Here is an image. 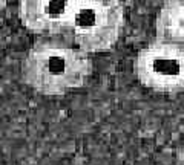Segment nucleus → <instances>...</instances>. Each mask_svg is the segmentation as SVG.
Wrapping results in <instances>:
<instances>
[{
  "mask_svg": "<svg viewBox=\"0 0 184 165\" xmlns=\"http://www.w3.org/2000/svg\"><path fill=\"white\" fill-rule=\"evenodd\" d=\"M155 40L184 52V0H164L155 20Z\"/></svg>",
  "mask_w": 184,
  "mask_h": 165,
  "instance_id": "obj_5",
  "label": "nucleus"
},
{
  "mask_svg": "<svg viewBox=\"0 0 184 165\" xmlns=\"http://www.w3.org/2000/svg\"><path fill=\"white\" fill-rule=\"evenodd\" d=\"M91 73L89 54L60 35L40 37L22 63L25 84L46 96L66 95L85 86Z\"/></svg>",
  "mask_w": 184,
  "mask_h": 165,
  "instance_id": "obj_1",
  "label": "nucleus"
},
{
  "mask_svg": "<svg viewBox=\"0 0 184 165\" xmlns=\"http://www.w3.org/2000/svg\"><path fill=\"white\" fill-rule=\"evenodd\" d=\"M124 26L121 0H77L68 34L71 41L86 54L110 51Z\"/></svg>",
  "mask_w": 184,
  "mask_h": 165,
  "instance_id": "obj_2",
  "label": "nucleus"
},
{
  "mask_svg": "<svg viewBox=\"0 0 184 165\" xmlns=\"http://www.w3.org/2000/svg\"><path fill=\"white\" fill-rule=\"evenodd\" d=\"M134 72L144 87L156 93H180L184 90V52L153 40L137 54Z\"/></svg>",
  "mask_w": 184,
  "mask_h": 165,
  "instance_id": "obj_3",
  "label": "nucleus"
},
{
  "mask_svg": "<svg viewBox=\"0 0 184 165\" xmlns=\"http://www.w3.org/2000/svg\"><path fill=\"white\" fill-rule=\"evenodd\" d=\"M77 0H20L18 15L28 31L40 37H57L68 32Z\"/></svg>",
  "mask_w": 184,
  "mask_h": 165,
  "instance_id": "obj_4",
  "label": "nucleus"
}]
</instances>
